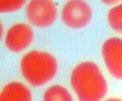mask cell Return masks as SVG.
Wrapping results in <instances>:
<instances>
[{"label": "cell", "instance_id": "1", "mask_svg": "<svg viewBox=\"0 0 122 101\" xmlns=\"http://www.w3.org/2000/svg\"><path fill=\"white\" fill-rule=\"evenodd\" d=\"M69 82L78 101H101L107 91L104 74L94 62L84 61L71 71Z\"/></svg>", "mask_w": 122, "mask_h": 101}, {"label": "cell", "instance_id": "2", "mask_svg": "<svg viewBox=\"0 0 122 101\" xmlns=\"http://www.w3.org/2000/svg\"><path fill=\"white\" fill-rule=\"evenodd\" d=\"M23 78L33 87H39L53 79L58 70V63L52 54L39 50H31L22 55L19 61Z\"/></svg>", "mask_w": 122, "mask_h": 101}, {"label": "cell", "instance_id": "3", "mask_svg": "<svg viewBox=\"0 0 122 101\" xmlns=\"http://www.w3.org/2000/svg\"><path fill=\"white\" fill-rule=\"evenodd\" d=\"M92 11L89 4L81 0H71L66 2L61 7V21L68 27L82 28L89 23Z\"/></svg>", "mask_w": 122, "mask_h": 101}, {"label": "cell", "instance_id": "4", "mask_svg": "<svg viewBox=\"0 0 122 101\" xmlns=\"http://www.w3.org/2000/svg\"><path fill=\"white\" fill-rule=\"evenodd\" d=\"M57 14L55 3L49 0H32L25 7V15L28 22L39 28H45L55 22Z\"/></svg>", "mask_w": 122, "mask_h": 101}, {"label": "cell", "instance_id": "5", "mask_svg": "<svg viewBox=\"0 0 122 101\" xmlns=\"http://www.w3.org/2000/svg\"><path fill=\"white\" fill-rule=\"evenodd\" d=\"M101 53L111 76L122 80V39L112 37L106 39L102 46Z\"/></svg>", "mask_w": 122, "mask_h": 101}, {"label": "cell", "instance_id": "6", "mask_svg": "<svg viewBox=\"0 0 122 101\" xmlns=\"http://www.w3.org/2000/svg\"><path fill=\"white\" fill-rule=\"evenodd\" d=\"M33 30L27 23L18 22L10 26L4 34V43L6 48L13 52H20L31 43Z\"/></svg>", "mask_w": 122, "mask_h": 101}, {"label": "cell", "instance_id": "7", "mask_svg": "<svg viewBox=\"0 0 122 101\" xmlns=\"http://www.w3.org/2000/svg\"><path fill=\"white\" fill-rule=\"evenodd\" d=\"M0 101H32V93L23 83L12 81L7 83L1 88Z\"/></svg>", "mask_w": 122, "mask_h": 101}, {"label": "cell", "instance_id": "8", "mask_svg": "<svg viewBox=\"0 0 122 101\" xmlns=\"http://www.w3.org/2000/svg\"><path fill=\"white\" fill-rule=\"evenodd\" d=\"M42 101H74L71 94L61 84L50 85L45 89Z\"/></svg>", "mask_w": 122, "mask_h": 101}, {"label": "cell", "instance_id": "9", "mask_svg": "<svg viewBox=\"0 0 122 101\" xmlns=\"http://www.w3.org/2000/svg\"><path fill=\"white\" fill-rule=\"evenodd\" d=\"M107 21L114 31L122 34V3L113 6L107 13Z\"/></svg>", "mask_w": 122, "mask_h": 101}, {"label": "cell", "instance_id": "10", "mask_svg": "<svg viewBox=\"0 0 122 101\" xmlns=\"http://www.w3.org/2000/svg\"><path fill=\"white\" fill-rule=\"evenodd\" d=\"M25 2L24 0H0V11L11 12L20 9Z\"/></svg>", "mask_w": 122, "mask_h": 101}, {"label": "cell", "instance_id": "11", "mask_svg": "<svg viewBox=\"0 0 122 101\" xmlns=\"http://www.w3.org/2000/svg\"><path fill=\"white\" fill-rule=\"evenodd\" d=\"M104 101H122V100L115 97H110L106 99Z\"/></svg>", "mask_w": 122, "mask_h": 101}, {"label": "cell", "instance_id": "12", "mask_svg": "<svg viewBox=\"0 0 122 101\" xmlns=\"http://www.w3.org/2000/svg\"><path fill=\"white\" fill-rule=\"evenodd\" d=\"M103 2L108 4H112L113 3H115V1H112V0H104Z\"/></svg>", "mask_w": 122, "mask_h": 101}]
</instances>
